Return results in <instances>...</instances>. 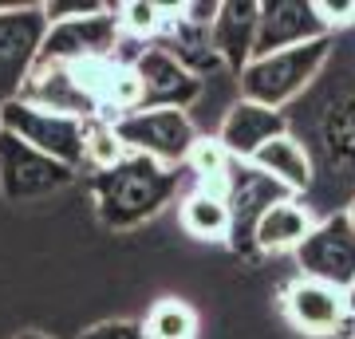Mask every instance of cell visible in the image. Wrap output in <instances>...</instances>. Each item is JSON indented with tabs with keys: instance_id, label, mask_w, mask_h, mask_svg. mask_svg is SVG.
I'll return each instance as SVG.
<instances>
[{
	"instance_id": "cell-1",
	"label": "cell",
	"mask_w": 355,
	"mask_h": 339,
	"mask_svg": "<svg viewBox=\"0 0 355 339\" xmlns=\"http://www.w3.org/2000/svg\"><path fill=\"white\" fill-rule=\"evenodd\" d=\"M178 182H182V174L170 166H158L142 154H123L119 162L99 170L91 182L95 209L111 229H135L174 198Z\"/></svg>"
},
{
	"instance_id": "cell-2",
	"label": "cell",
	"mask_w": 355,
	"mask_h": 339,
	"mask_svg": "<svg viewBox=\"0 0 355 339\" xmlns=\"http://www.w3.org/2000/svg\"><path fill=\"white\" fill-rule=\"evenodd\" d=\"M328 51H331V36L288 48V51H272V55H261V60H249V67L241 71V99L280 111L284 103L304 95V87L328 63Z\"/></svg>"
},
{
	"instance_id": "cell-3",
	"label": "cell",
	"mask_w": 355,
	"mask_h": 339,
	"mask_svg": "<svg viewBox=\"0 0 355 339\" xmlns=\"http://www.w3.org/2000/svg\"><path fill=\"white\" fill-rule=\"evenodd\" d=\"M114 139L123 142V150L142 154L158 166L178 170L182 162H190V150L198 146L193 123L186 111H130L119 114Z\"/></svg>"
},
{
	"instance_id": "cell-4",
	"label": "cell",
	"mask_w": 355,
	"mask_h": 339,
	"mask_svg": "<svg viewBox=\"0 0 355 339\" xmlns=\"http://www.w3.org/2000/svg\"><path fill=\"white\" fill-rule=\"evenodd\" d=\"M44 40H48L44 4L0 8V107L20 99V91L40 63Z\"/></svg>"
},
{
	"instance_id": "cell-5",
	"label": "cell",
	"mask_w": 355,
	"mask_h": 339,
	"mask_svg": "<svg viewBox=\"0 0 355 339\" xmlns=\"http://www.w3.org/2000/svg\"><path fill=\"white\" fill-rule=\"evenodd\" d=\"M0 130L16 134L32 150L48 154V158L71 166V170L83 162V123L79 119H67V114L44 111V107L16 99L8 107H0Z\"/></svg>"
},
{
	"instance_id": "cell-6",
	"label": "cell",
	"mask_w": 355,
	"mask_h": 339,
	"mask_svg": "<svg viewBox=\"0 0 355 339\" xmlns=\"http://www.w3.org/2000/svg\"><path fill=\"white\" fill-rule=\"evenodd\" d=\"M119 36H123L119 8L103 4L99 12H91V16H76V20L48 24V40H44L40 63H64V67H76V63L111 60L114 48H119Z\"/></svg>"
},
{
	"instance_id": "cell-7",
	"label": "cell",
	"mask_w": 355,
	"mask_h": 339,
	"mask_svg": "<svg viewBox=\"0 0 355 339\" xmlns=\"http://www.w3.org/2000/svg\"><path fill=\"white\" fill-rule=\"evenodd\" d=\"M76 177V170L64 162H55L48 154L32 150L28 142L16 134L0 130V193L8 201H32L48 198L55 189H64Z\"/></svg>"
},
{
	"instance_id": "cell-8",
	"label": "cell",
	"mask_w": 355,
	"mask_h": 339,
	"mask_svg": "<svg viewBox=\"0 0 355 339\" xmlns=\"http://www.w3.org/2000/svg\"><path fill=\"white\" fill-rule=\"evenodd\" d=\"M296 264L304 268L308 280H320L328 288L347 292L355 284V229L347 217H328L320 221L296 249Z\"/></svg>"
},
{
	"instance_id": "cell-9",
	"label": "cell",
	"mask_w": 355,
	"mask_h": 339,
	"mask_svg": "<svg viewBox=\"0 0 355 339\" xmlns=\"http://www.w3.org/2000/svg\"><path fill=\"white\" fill-rule=\"evenodd\" d=\"M139 79V111H186L202 95V79L190 76L166 48H142L130 63Z\"/></svg>"
},
{
	"instance_id": "cell-10",
	"label": "cell",
	"mask_w": 355,
	"mask_h": 339,
	"mask_svg": "<svg viewBox=\"0 0 355 339\" xmlns=\"http://www.w3.org/2000/svg\"><path fill=\"white\" fill-rule=\"evenodd\" d=\"M284 198H288V189H280L257 166H249V162L229 166L225 205H229V241H233V249H253L257 221L265 217L268 205H277Z\"/></svg>"
},
{
	"instance_id": "cell-11",
	"label": "cell",
	"mask_w": 355,
	"mask_h": 339,
	"mask_svg": "<svg viewBox=\"0 0 355 339\" xmlns=\"http://www.w3.org/2000/svg\"><path fill=\"white\" fill-rule=\"evenodd\" d=\"M328 24L320 16L316 0H268L261 4V24H257V48L253 60L272 55V51H288L312 40H328Z\"/></svg>"
},
{
	"instance_id": "cell-12",
	"label": "cell",
	"mask_w": 355,
	"mask_h": 339,
	"mask_svg": "<svg viewBox=\"0 0 355 339\" xmlns=\"http://www.w3.org/2000/svg\"><path fill=\"white\" fill-rule=\"evenodd\" d=\"M20 99L32 103V107H44V111L79 119V123L99 114V99L83 83L79 67H64V63H36L32 79L20 91Z\"/></svg>"
},
{
	"instance_id": "cell-13",
	"label": "cell",
	"mask_w": 355,
	"mask_h": 339,
	"mask_svg": "<svg viewBox=\"0 0 355 339\" xmlns=\"http://www.w3.org/2000/svg\"><path fill=\"white\" fill-rule=\"evenodd\" d=\"M288 134L284 126V111H272V107H261V103H233L221 123V134H217V146L233 158V162H253V154L265 146V142Z\"/></svg>"
},
{
	"instance_id": "cell-14",
	"label": "cell",
	"mask_w": 355,
	"mask_h": 339,
	"mask_svg": "<svg viewBox=\"0 0 355 339\" xmlns=\"http://www.w3.org/2000/svg\"><path fill=\"white\" fill-rule=\"evenodd\" d=\"M257 24H261V4L253 0H229L217 8V20L209 28V40H214V51L217 60L233 67L241 76L249 60H253V48H257Z\"/></svg>"
},
{
	"instance_id": "cell-15",
	"label": "cell",
	"mask_w": 355,
	"mask_h": 339,
	"mask_svg": "<svg viewBox=\"0 0 355 339\" xmlns=\"http://www.w3.org/2000/svg\"><path fill=\"white\" fill-rule=\"evenodd\" d=\"M284 308H288V320L308 336H331L336 327L347 320V300H343L340 288H328L320 280L300 277L284 296Z\"/></svg>"
},
{
	"instance_id": "cell-16",
	"label": "cell",
	"mask_w": 355,
	"mask_h": 339,
	"mask_svg": "<svg viewBox=\"0 0 355 339\" xmlns=\"http://www.w3.org/2000/svg\"><path fill=\"white\" fill-rule=\"evenodd\" d=\"M265 177H272L280 189H288V193H304L312 186V158H308L304 142L292 139V134H280V139L265 142L261 150L253 154V162Z\"/></svg>"
},
{
	"instance_id": "cell-17",
	"label": "cell",
	"mask_w": 355,
	"mask_h": 339,
	"mask_svg": "<svg viewBox=\"0 0 355 339\" xmlns=\"http://www.w3.org/2000/svg\"><path fill=\"white\" fill-rule=\"evenodd\" d=\"M312 217L300 201H277V205H268L265 217L257 221V233H253V245L265 252H280V249H300L304 237L312 233Z\"/></svg>"
},
{
	"instance_id": "cell-18",
	"label": "cell",
	"mask_w": 355,
	"mask_h": 339,
	"mask_svg": "<svg viewBox=\"0 0 355 339\" xmlns=\"http://www.w3.org/2000/svg\"><path fill=\"white\" fill-rule=\"evenodd\" d=\"M182 229L198 241L229 237V205L214 189H198L182 201Z\"/></svg>"
},
{
	"instance_id": "cell-19",
	"label": "cell",
	"mask_w": 355,
	"mask_h": 339,
	"mask_svg": "<svg viewBox=\"0 0 355 339\" xmlns=\"http://www.w3.org/2000/svg\"><path fill=\"white\" fill-rule=\"evenodd\" d=\"M146 339H193L198 336V315L182 300H158L142 324Z\"/></svg>"
},
{
	"instance_id": "cell-20",
	"label": "cell",
	"mask_w": 355,
	"mask_h": 339,
	"mask_svg": "<svg viewBox=\"0 0 355 339\" xmlns=\"http://www.w3.org/2000/svg\"><path fill=\"white\" fill-rule=\"evenodd\" d=\"M119 158H123V142L114 139V126L83 123V162H95L99 170H107Z\"/></svg>"
},
{
	"instance_id": "cell-21",
	"label": "cell",
	"mask_w": 355,
	"mask_h": 339,
	"mask_svg": "<svg viewBox=\"0 0 355 339\" xmlns=\"http://www.w3.org/2000/svg\"><path fill=\"white\" fill-rule=\"evenodd\" d=\"M166 12H174V8H162V4H146V0H135V4H123V8H119V24L130 28L135 36H146V32H158V28L170 20Z\"/></svg>"
},
{
	"instance_id": "cell-22",
	"label": "cell",
	"mask_w": 355,
	"mask_h": 339,
	"mask_svg": "<svg viewBox=\"0 0 355 339\" xmlns=\"http://www.w3.org/2000/svg\"><path fill=\"white\" fill-rule=\"evenodd\" d=\"M79 339H146L142 324H130V320H107V324L87 327Z\"/></svg>"
},
{
	"instance_id": "cell-23",
	"label": "cell",
	"mask_w": 355,
	"mask_h": 339,
	"mask_svg": "<svg viewBox=\"0 0 355 339\" xmlns=\"http://www.w3.org/2000/svg\"><path fill=\"white\" fill-rule=\"evenodd\" d=\"M316 8H320V16H324L328 32L355 20V0H316Z\"/></svg>"
},
{
	"instance_id": "cell-24",
	"label": "cell",
	"mask_w": 355,
	"mask_h": 339,
	"mask_svg": "<svg viewBox=\"0 0 355 339\" xmlns=\"http://www.w3.org/2000/svg\"><path fill=\"white\" fill-rule=\"evenodd\" d=\"M343 300H347V315H352V320H355V284H352V288H347V292H343Z\"/></svg>"
},
{
	"instance_id": "cell-25",
	"label": "cell",
	"mask_w": 355,
	"mask_h": 339,
	"mask_svg": "<svg viewBox=\"0 0 355 339\" xmlns=\"http://www.w3.org/2000/svg\"><path fill=\"white\" fill-rule=\"evenodd\" d=\"M343 217H347V225L355 229V201H352V205H347V214H343Z\"/></svg>"
},
{
	"instance_id": "cell-26",
	"label": "cell",
	"mask_w": 355,
	"mask_h": 339,
	"mask_svg": "<svg viewBox=\"0 0 355 339\" xmlns=\"http://www.w3.org/2000/svg\"><path fill=\"white\" fill-rule=\"evenodd\" d=\"M16 339H48V336H40V331H20Z\"/></svg>"
}]
</instances>
